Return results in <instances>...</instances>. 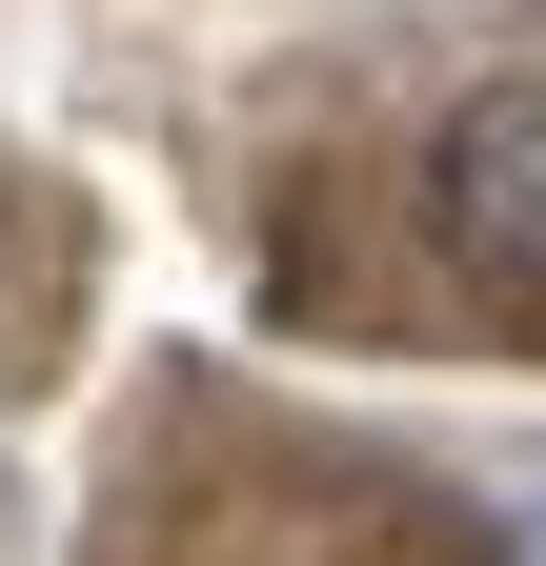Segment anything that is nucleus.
<instances>
[{"mask_svg": "<svg viewBox=\"0 0 546 566\" xmlns=\"http://www.w3.org/2000/svg\"><path fill=\"white\" fill-rule=\"evenodd\" d=\"M426 243L465 283H506V304H546V82L445 102V142H426Z\"/></svg>", "mask_w": 546, "mask_h": 566, "instance_id": "nucleus-1", "label": "nucleus"}, {"mask_svg": "<svg viewBox=\"0 0 546 566\" xmlns=\"http://www.w3.org/2000/svg\"><path fill=\"white\" fill-rule=\"evenodd\" d=\"M506 566H546V465H526V485H506Z\"/></svg>", "mask_w": 546, "mask_h": 566, "instance_id": "nucleus-2", "label": "nucleus"}]
</instances>
